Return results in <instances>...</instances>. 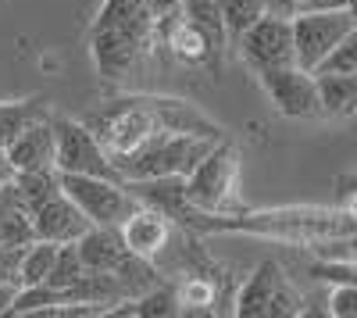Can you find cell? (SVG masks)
I'll return each mask as SVG.
<instances>
[{
	"instance_id": "6da1fadb",
	"label": "cell",
	"mask_w": 357,
	"mask_h": 318,
	"mask_svg": "<svg viewBox=\"0 0 357 318\" xmlns=\"http://www.w3.org/2000/svg\"><path fill=\"white\" fill-rule=\"evenodd\" d=\"M154 47H161V29L154 15L89 29V57H93L97 72L111 82L129 79L154 54Z\"/></svg>"
},
{
	"instance_id": "7a4b0ae2",
	"label": "cell",
	"mask_w": 357,
	"mask_h": 318,
	"mask_svg": "<svg viewBox=\"0 0 357 318\" xmlns=\"http://www.w3.org/2000/svg\"><path fill=\"white\" fill-rule=\"evenodd\" d=\"M211 136H193V132H175V129H158L143 143L136 154H129L122 165V176L129 179H165V176H190V172L215 151Z\"/></svg>"
},
{
	"instance_id": "3957f363",
	"label": "cell",
	"mask_w": 357,
	"mask_h": 318,
	"mask_svg": "<svg viewBox=\"0 0 357 318\" xmlns=\"http://www.w3.org/2000/svg\"><path fill=\"white\" fill-rule=\"evenodd\" d=\"M158 129H161V119H158L154 97L114 100L107 111L97 114V122H93V132L100 136V143L114 158V165H122L129 154H136Z\"/></svg>"
},
{
	"instance_id": "277c9868",
	"label": "cell",
	"mask_w": 357,
	"mask_h": 318,
	"mask_svg": "<svg viewBox=\"0 0 357 318\" xmlns=\"http://www.w3.org/2000/svg\"><path fill=\"white\" fill-rule=\"evenodd\" d=\"M236 176H240V154L229 139L215 143L190 176H186V200L190 208L207 215H232L236 208Z\"/></svg>"
},
{
	"instance_id": "5b68a950",
	"label": "cell",
	"mask_w": 357,
	"mask_h": 318,
	"mask_svg": "<svg viewBox=\"0 0 357 318\" xmlns=\"http://www.w3.org/2000/svg\"><path fill=\"white\" fill-rule=\"evenodd\" d=\"M304 311V297L296 294V286L289 282L279 262H261L232 301V315L240 318H286Z\"/></svg>"
},
{
	"instance_id": "8992f818",
	"label": "cell",
	"mask_w": 357,
	"mask_h": 318,
	"mask_svg": "<svg viewBox=\"0 0 357 318\" xmlns=\"http://www.w3.org/2000/svg\"><path fill=\"white\" fill-rule=\"evenodd\" d=\"M61 190L89 215V222H93V225H122L139 208V197L126 186V179H104V176H75V172H61Z\"/></svg>"
},
{
	"instance_id": "52a82bcc",
	"label": "cell",
	"mask_w": 357,
	"mask_h": 318,
	"mask_svg": "<svg viewBox=\"0 0 357 318\" xmlns=\"http://www.w3.org/2000/svg\"><path fill=\"white\" fill-rule=\"evenodd\" d=\"M354 29H357V15L350 8L347 11H301L293 18L296 65L307 72H318Z\"/></svg>"
},
{
	"instance_id": "ba28073f",
	"label": "cell",
	"mask_w": 357,
	"mask_h": 318,
	"mask_svg": "<svg viewBox=\"0 0 357 318\" xmlns=\"http://www.w3.org/2000/svg\"><path fill=\"white\" fill-rule=\"evenodd\" d=\"M57 132V172H75V176H104V179H126L114 165L93 126L75 119H54Z\"/></svg>"
},
{
	"instance_id": "9c48e42d",
	"label": "cell",
	"mask_w": 357,
	"mask_h": 318,
	"mask_svg": "<svg viewBox=\"0 0 357 318\" xmlns=\"http://www.w3.org/2000/svg\"><path fill=\"white\" fill-rule=\"evenodd\" d=\"M257 82L272 107L286 119H318L321 111V93H318V75L301 68V65H279L257 72Z\"/></svg>"
},
{
	"instance_id": "30bf717a",
	"label": "cell",
	"mask_w": 357,
	"mask_h": 318,
	"mask_svg": "<svg viewBox=\"0 0 357 318\" xmlns=\"http://www.w3.org/2000/svg\"><path fill=\"white\" fill-rule=\"evenodd\" d=\"M236 54L243 57V65L257 72L264 68H279V65H293L296 61V40H293V18L272 15L257 18L247 33L236 40Z\"/></svg>"
},
{
	"instance_id": "8fae6325",
	"label": "cell",
	"mask_w": 357,
	"mask_h": 318,
	"mask_svg": "<svg viewBox=\"0 0 357 318\" xmlns=\"http://www.w3.org/2000/svg\"><path fill=\"white\" fill-rule=\"evenodd\" d=\"M158 29H161V47L178 65H215L218 68L222 50L229 47V36L215 33L211 25H204L190 15H175L161 22Z\"/></svg>"
},
{
	"instance_id": "7c38bea8",
	"label": "cell",
	"mask_w": 357,
	"mask_h": 318,
	"mask_svg": "<svg viewBox=\"0 0 357 318\" xmlns=\"http://www.w3.org/2000/svg\"><path fill=\"white\" fill-rule=\"evenodd\" d=\"M33 225H36V240H50V243H72V240H82L93 222L89 215L75 204V200L65 193V190H54L47 193L43 200H36L33 208Z\"/></svg>"
},
{
	"instance_id": "4fadbf2b",
	"label": "cell",
	"mask_w": 357,
	"mask_h": 318,
	"mask_svg": "<svg viewBox=\"0 0 357 318\" xmlns=\"http://www.w3.org/2000/svg\"><path fill=\"white\" fill-rule=\"evenodd\" d=\"M172 233H175V218L161 208H151V204H139L122 222V236H126L129 250L139 257H151V262H161L168 254Z\"/></svg>"
},
{
	"instance_id": "5bb4252c",
	"label": "cell",
	"mask_w": 357,
	"mask_h": 318,
	"mask_svg": "<svg viewBox=\"0 0 357 318\" xmlns=\"http://www.w3.org/2000/svg\"><path fill=\"white\" fill-rule=\"evenodd\" d=\"M8 161L15 165V172H47L57 168V132H54V119L33 122L11 147L4 151Z\"/></svg>"
},
{
	"instance_id": "9a60e30c",
	"label": "cell",
	"mask_w": 357,
	"mask_h": 318,
	"mask_svg": "<svg viewBox=\"0 0 357 318\" xmlns=\"http://www.w3.org/2000/svg\"><path fill=\"white\" fill-rule=\"evenodd\" d=\"M79 250H82L86 268H97V272H118L132 257V250L122 236V225H93L79 240Z\"/></svg>"
},
{
	"instance_id": "2e32d148",
	"label": "cell",
	"mask_w": 357,
	"mask_h": 318,
	"mask_svg": "<svg viewBox=\"0 0 357 318\" xmlns=\"http://www.w3.org/2000/svg\"><path fill=\"white\" fill-rule=\"evenodd\" d=\"M154 107H158V119H161V129H175V132H193V136H211V139H225L222 126H215L211 119L183 100H172V97H154Z\"/></svg>"
},
{
	"instance_id": "e0dca14e",
	"label": "cell",
	"mask_w": 357,
	"mask_h": 318,
	"mask_svg": "<svg viewBox=\"0 0 357 318\" xmlns=\"http://www.w3.org/2000/svg\"><path fill=\"white\" fill-rule=\"evenodd\" d=\"M314 75H318L321 111L329 119H350V114H357V75H350V72H314Z\"/></svg>"
},
{
	"instance_id": "ac0fdd59",
	"label": "cell",
	"mask_w": 357,
	"mask_h": 318,
	"mask_svg": "<svg viewBox=\"0 0 357 318\" xmlns=\"http://www.w3.org/2000/svg\"><path fill=\"white\" fill-rule=\"evenodd\" d=\"M178 290V304H183V315H215L218 311V286L211 275L204 272H186L183 282L175 286Z\"/></svg>"
},
{
	"instance_id": "d6986e66",
	"label": "cell",
	"mask_w": 357,
	"mask_h": 318,
	"mask_svg": "<svg viewBox=\"0 0 357 318\" xmlns=\"http://www.w3.org/2000/svg\"><path fill=\"white\" fill-rule=\"evenodd\" d=\"M47 119V107L43 100H11V104H0V151H8L11 143L33 126Z\"/></svg>"
},
{
	"instance_id": "ffe728a7",
	"label": "cell",
	"mask_w": 357,
	"mask_h": 318,
	"mask_svg": "<svg viewBox=\"0 0 357 318\" xmlns=\"http://www.w3.org/2000/svg\"><path fill=\"white\" fill-rule=\"evenodd\" d=\"M114 315H139V318H168V315H183V304H178V290L168 282H158L151 294H143L136 301H126L122 308H118Z\"/></svg>"
},
{
	"instance_id": "44dd1931",
	"label": "cell",
	"mask_w": 357,
	"mask_h": 318,
	"mask_svg": "<svg viewBox=\"0 0 357 318\" xmlns=\"http://www.w3.org/2000/svg\"><path fill=\"white\" fill-rule=\"evenodd\" d=\"M57 247L50 240H33L22 254V268H18V286H40L50 279V268L57 262Z\"/></svg>"
},
{
	"instance_id": "7402d4cb",
	"label": "cell",
	"mask_w": 357,
	"mask_h": 318,
	"mask_svg": "<svg viewBox=\"0 0 357 318\" xmlns=\"http://www.w3.org/2000/svg\"><path fill=\"white\" fill-rule=\"evenodd\" d=\"M218 11L225 18V29H229V43L236 47L247 29L268 15V0H218Z\"/></svg>"
},
{
	"instance_id": "603a6c76",
	"label": "cell",
	"mask_w": 357,
	"mask_h": 318,
	"mask_svg": "<svg viewBox=\"0 0 357 318\" xmlns=\"http://www.w3.org/2000/svg\"><path fill=\"white\" fill-rule=\"evenodd\" d=\"M82 275H86V262H82L79 240L61 243V247H57V262H54V268H50V279H47V282H50V286H57L61 294H68Z\"/></svg>"
},
{
	"instance_id": "cb8c5ba5",
	"label": "cell",
	"mask_w": 357,
	"mask_h": 318,
	"mask_svg": "<svg viewBox=\"0 0 357 318\" xmlns=\"http://www.w3.org/2000/svg\"><path fill=\"white\" fill-rule=\"evenodd\" d=\"M325 311L333 318H357V282H336L325 294Z\"/></svg>"
},
{
	"instance_id": "d4e9b609",
	"label": "cell",
	"mask_w": 357,
	"mask_h": 318,
	"mask_svg": "<svg viewBox=\"0 0 357 318\" xmlns=\"http://www.w3.org/2000/svg\"><path fill=\"white\" fill-rule=\"evenodd\" d=\"M318 72H350V75H357V29L333 50V57Z\"/></svg>"
},
{
	"instance_id": "484cf974",
	"label": "cell",
	"mask_w": 357,
	"mask_h": 318,
	"mask_svg": "<svg viewBox=\"0 0 357 318\" xmlns=\"http://www.w3.org/2000/svg\"><path fill=\"white\" fill-rule=\"evenodd\" d=\"M25 247H29V243H25ZM25 247H18V243H0V286H18V268H22Z\"/></svg>"
},
{
	"instance_id": "4316f807",
	"label": "cell",
	"mask_w": 357,
	"mask_h": 318,
	"mask_svg": "<svg viewBox=\"0 0 357 318\" xmlns=\"http://www.w3.org/2000/svg\"><path fill=\"white\" fill-rule=\"evenodd\" d=\"M146 4H151V15L158 18V25L175 18V15H183V0H146Z\"/></svg>"
},
{
	"instance_id": "83f0119b",
	"label": "cell",
	"mask_w": 357,
	"mask_h": 318,
	"mask_svg": "<svg viewBox=\"0 0 357 318\" xmlns=\"http://www.w3.org/2000/svg\"><path fill=\"white\" fill-rule=\"evenodd\" d=\"M301 4H304V0H268V11L282 15V18H296V15H301Z\"/></svg>"
},
{
	"instance_id": "f1b7e54d",
	"label": "cell",
	"mask_w": 357,
	"mask_h": 318,
	"mask_svg": "<svg viewBox=\"0 0 357 318\" xmlns=\"http://www.w3.org/2000/svg\"><path fill=\"white\" fill-rule=\"evenodd\" d=\"M350 0H304L301 11H347Z\"/></svg>"
},
{
	"instance_id": "f546056e",
	"label": "cell",
	"mask_w": 357,
	"mask_h": 318,
	"mask_svg": "<svg viewBox=\"0 0 357 318\" xmlns=\"http://www.w3.org/2000/svg\"><path fill=\"white\" fill-rule=\"evenodd\" d=\"M18 290H22V286H0V315H11Z\"/></svg>"
},
{
	"instance_id": "4dcf8cb0",
	"label": "cell",
	"mask_w": 357,
	"mask_h": 318,
	"mask_svg": "<svg viewBox=\"0 0 357 318\" xmlns=\"http://www.w3.org/2000/svg\"><path fill=\"white\" fill-rule=\"evenodd\" d=\"M15 176H18V172H15V165L8 161V154H4V151H0V186L15 183Z\"/></svg>"
},
{
	"instance_id": "1f68e13d",
	"label": "cell",
	"mask_w": 357,
	"mask_h": 318,
	"mask_svg": "<svg viewBox=\"0 0 357 318\" xmlns=\"http://www.w3.org/2000/svg\"><path fill=\"white\" fill-rule=\"evenodd\" d=\"M350 190H357V172H350V176H340V179H336V197H343V193H350Z\"/></svg>"
},
{
	"instance_id": "d6a6232c",
	"label": "cell",
	"mask_w": 357,
	"mask_h": 318,
	"mask_svg": "<svg viewBox=\"0 0 357 318\" xmlns=\"http://www.w3.org/2000/svg\"><path fill=\"white\" fill-rule=\"evenodd\" d=\"M350 11H354V15H357V0H350Z\"/></svg>"
}]
</instances>
